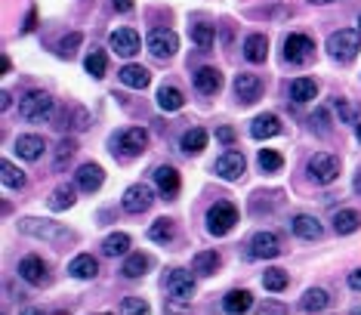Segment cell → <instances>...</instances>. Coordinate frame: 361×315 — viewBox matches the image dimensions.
I'll return each mask as SVG.
<instances>
[{
	"label": "cell",
	"mask_w": 361,
	"mask_h": 315,
	"mask_svg": "<svg viewBox=\"0 0 361 315\" xmlns=\"http://www.w3.org/2000/svg\"><path fill=\"white\" fill-rule=\"evenodd\" d=\"M358 226H361V214H358V210H340V214L334 217L336 235H352Z\"/></svg>",
	"instance_id": "obj_31"
},
{
	"label": "cell",
	"mask_w": 361,
	"mask_h": 315,
	"mask_svg": "<svg viewBox=\"0 0 361 315\" xmlns=\"http://www.w3.org/2000/svg\"><path fill=\"white\" fill-rule=\"evenodd\" d=\"M77 44H81V34H77V31H74V34H68L65 37V41H62L59 44V53H62V56H72V53H74V46Z\"/></svg>",
	"instance_id": "obj_44"
},
{
	"label": "cell",
	"mask_w": 361,
	"mask_h": 315,
	"mask_svg": "<svg viewBox=\"0 0 361 315\" xmlns=\"http://www.w3.org/2000/svg\"><path fill=\"white\" fill-rule=\"evenodd\" d=\"M336 112H340V117L346 124H355V108L349 105V102H343V99H336Z\"/></svg>",
	"instance_id": "obj_45"
},
{
	"label": "cell",
	"mask_w": 361,
	"mask_h": 315,
	"mask_svg": "<svg viewBox=\"0 0 361 315\" xmlns=\"http://www.w3.org/2000/svg\"><path fill=\"white\" fill-rule=\"evenodd\" d=\"M235 96H238L241 105H250L263 96V77L260 75H250V72H241L235 77Z\"/></svg>",
	"instance_id": "obj_10"
},
{
	"label": "cell",
	"mask_w": 361,
	"mask_h": 315,
	"mask_svg": "<svg viewBox=\"0 0 361 315\" xmlns=\"http://www.w3.org/2000/svg\"><path fill=\"white\" fill-rule=\"evenodd\" d=\"M130 250V235L127 232H112L105 241H102V254L105 257H121Z\"/></svg>",
	"instance_id": "obj_29"
},
{
	"label": "cell",
	"mask_w": 361,
	"mask_h": 315,
	"mask_svg": "<svg viewBox=\"0 0 361 315\" xmlns=\"http://www.w3.org/2000/svg\"><path fill=\"white\" fill-rule=\"evenodd\" d=\"M112 4H114L117 13H130L133 10V0H112Z\"/></svg>",
	"instance_id": "obj_47"
},
{
	"label": "cell",
	"mask_w": 361,
	"mask_h": 315,
	"mask_svg": "<svg viewBox=\"0 0 361 315\" xmlns=\"http://www.w3.org/2000/svg\"><path fill=\"white\" fill-rule=\"evenodd\" d=\"M315 96H318V84L312 81V77H296V81L290 84V99L300 102V105L303 102H312Z\"/></svg>",
	"instance_id": "obj_24"
},
{
	"label": "cell",
	"mask_w": 361,
	"mask_h": 315,
	"mask_svg": "<svg viewBox=\"0 0 361 315\" xmlns=\"http://www.w3.org/2000/svg\"><path fill=\"white\" fill-rule=\"evenodd\" d=\"M358 31H361V19H358Z\"/></svg>",
	"instance_id": "obj_54"
},
{
	"label": "cell",
	"mask_w": 361,
	"mask_h": 315,
	"mask_svg": "<svg viewBox=\"0 0 361 315\" xmlns=\"http://www.w3.org/2000/svg\"><path fill=\"white\" fill-rule=\"evenodd\" d=\"M176 235V226H173V219H155L152 223V229H148V238L152 241H170Z\"/></svg>",
	"instance_id": "obj_35"
},
{
	"label": "cell",
	"mask_w": 361,
	"mask_h": 315,
	"mask_svg": "<svg viewBox=\"0 0 361 315\" xmlns=\"http://www.w3.org/2000/svg\"><path fill=\"white\" fill-rule=\"evenodd\" d=\"M281 254V241L278 235L272 232H256L254 238H250V257L254 259H272Z\"/></svg>",
	"instance_id": "obj_12"
},
{
	"label": "cell",
	"mask_w": 361,
	"mask_h": 315,
	"mask_svg": "<svg viewBox=\"0 0 361 315\" xmlns=\"http://www.w3.org/2000/svg\"><path fill=\"white\" fill-rule=\"evenodd\" d=\"M278 133H281V121H278V115H272V112L256 115L254 124H250V136L254 139H272V136H278Z\"/></svg>",
	"instance_id": "obj_16"
},
{
	"label": "cell",
	"mask_w": 361,
	"mask_h": 315,
	"mask_svg": "<svg viewBox=\"0 0 361 315\" xmlns=\"http://www.w3.org/2000/svg\"><path fill=\"white\" fill-rule=\"evenodd\" d=\"M195 86H198V93H204V96H214V93H219V86H223V75L216 68L204 65L195 72Z\"/></svg>",
	"instance_id": "obj_18"
},
{
	"label": "cell",
	"mask_w": 361,
	"mask_h": 315,
	"mask_svg": "<svg viewBox=\"0 0 361 315\" xmlns=\"http://www.w3.org/2000/svg\"><path fill=\"white\" fill-rule=\"evenodd\" d=\"M312 124H315V127H318V133H324V136H327V133H331V117H327V112H324V108H318V112H315V117H312Z\"/></svg>",
	"instance_id": "obj_43"
},
{
	"label": "cell",
	"mask_w": 361,
	"mask_h": 315,
	"mask_svg": "<svg viewBox=\"0 0 361 315\" xmlns=\"http://www.w3.org/2000/svg\"><path fill=\"white\" fill-rule=\"evenodd\" d=\"M355 192L361 195V173H358V176H355Z\"/></svg>",
	"instance_id": "obj_51"
},
{
	"label": "cell",
	"mask_w": 361,
	"mask_h": 315,
	"mask_svg": "<svg viewBox=\"0 0 361 315\" xmlns=\"http://www.w3.org/2000/svg\"><path fill=\"white\" fill-rule=\"evenodd\" d=\"M117 77H121V84L133 86V90H145L148 81H152V75H148L143 65H124L121 72H117Z\"/></svg>",
	"instance_id": "obj_23"
},
{
	"label": "cell",
	"mask_w": 361,
	"mask_h": 315,
	"mask_svg": "<svg viewBox=\"0 0 361 315\" xmlns=\"http://www.w3.org/2000/svg\"><path fill=\"white\" fill-rule=\"evenodd\" d=\"M117 309L121 312H148V303L143 300V297H127V300H121Z\"/></svg>",
	"instance_id": "obj_42"
},
{
	"label": "cell",
	"mask_w": 361,
	"mask_h": 315,
	"mask_svg": "<svg viewBox=\"0 0 361 315\" xmlns=\"http://www.w3.org/2000/svg\"><path fill=\"white\" fill-rule=\"evenodd\" d=\"M145 44H148V50H152L155 59H170L179 50V37L170 28H152L145 37Z\"/></svg>",
	"instance_id": "obj_6"
},
{
	"label": "cell",
	"mask_w": 361,
	"mask_h": 315,
	"mask_svg": "<svg viewBox=\"0 0 361 315\" xmlns=\"http://www.w3.org/2000/svg\"><path fill=\"white\" fill-rule=\"evenodd\" d=\"M72 204H74V188L72 186H59L56 192H53V198H50L53 210H68Z\"/></svg>",
	"instance_id": "obj_37"
},
{
	"label": "cell",
	"mask_w": 361,
	"mask_h": 315,
	"mask_svg": "<svg viewBox=\"0 0 361 315\" xmlns=\"http://www.w3.org/2000/svg\"><path fill=\"white\" fill-rule=\"evenodd\" d=\"M216 139H219L223 146H235V130H232V127H219V130H216Z\"/></svg>",
	"instance_id": "obj_46"
},
{
	"label": "cell",
	"mask_w": 361,
	"mask_h": 315,
	"mask_svg": "<svg viewBox=\"0 0 361 315\" xmlns=\"http://www.w3.org/2000/svg\"><path fill=\"white\" fill-rule=\"evenodd\" d=\"M74 152H77V143H74V139H72V136H68V139H62L59 148H56V167H59V170L65 167V161H72Z\"/></svg>",
	"instance_id": "obj_41"
},
{
	"label": "cell",
	"mask_w": 361,
	"mask_h": 315,
	"mask_svg": "<svg viewBox=\"0 0 361 315\" xmlns=\"http://www.w3.org/2000/svg\"><path fill=\"white\" fill-rule=\"evenodd\" d=\"M152 201H155V192H152V186H145V183L130 186L127 192H124V198H121L127 214H145V210L152 207Z\"/></svg>",
	"instance_id": "obj_8"
},
{
	"label": "cell",
	"mask_w": 361,
	"mask_h": 315,
	"mask_svg": "<svg viewBox=\"0 0 361 315\" xmlns=\"http://www.w3.org/2000/svg\"><path fill=\"white\" fill-rule=\"evenodd\" d=\"M219 254L216 250H201V254H195V259H192V269L198 272V275H214L216 269H219Z\"/></svg>",
	"instance_id": "obj_28"
},
{
	"label": "cell",
	"mask_w": 361,
	"mask_h": 315,
	"mask_svg": "<svg viewBox=\"0 0 361 315\" xmlns=\"http://www.w3.org/2000/svg\"><path fill=\"white\" fill-rule=\"evenodd\" d=\"M19 232L31 235V238H44V241H53V244H62V241H74V232H68L62 223H53V219H22L19 223Z\"/></svg>",
	"instance_id": "obj_2"
},
{
	"label": "cell",
	"mask_w": 361,
	"mask_h": 315,
	"mask_svg": "<svg viewBox=\"0 0 361 315\" xmlns=\"http://www.w3.org/2000/svg\"><path fill=\"white\" fill-rule=\"evenodd\" d=\"M260 167L265 173H278L281 167H284V158L275 152V148H263V152H260Z\"/></svg>",
	"instance_id": "obj_39"
},
{
	"label": "cell",
	"mask_w": 361,
	"mask_h": 315,
	"mask_svg": "<svg viewBox=\"0 0 361 315\" xmlns=\"http://www.w3.org/2000/svg\"><path fill=\"white\" fill-rule=\"evenodd\" d=\"M223 306H225V312H247L254 306V297H250V290H229Z\"/></svg>",
	"instance_id": "obj_32"
},
{
	"label": "cell",
	"mask_w": 361,
	"mask_h": 315,
	"mask_svg": "<svg viewBox=\"0 0 361 315\" xmlns=\"http://www.w3.org/2000/svg\"><path fill=\"white\" fill-rule=\"evenodd\" d=\"M139 34L133 28H117V31H112V50L117 53V56H136L139 53Z\"/></svg>",
	"instance_id": "obj_14"
},
{
	"label": "cell",
	"mask_w": 361,
	"mask_h": 315,
	"mask_svg": "<svg viewBox=\"0 0 361 315\" xmlns=\"http://www.w3.org/2000/svg\"><path fill=\"white\" fill-rule=\"evenodd\" d=\"M0 179H4L6 188H25V173L15 167L13 161H4V164H0Z\"/></svg>",
	"instance_id": "obj_34"
},
{
	"label": "cell",
	"mask_w": 361,
	"mask_h": 315,
	"mask_svg": "<svg viewBox=\"0 0 361 315\" xmlns=\"http://www.w3.org/2000/svg\"><path fill=\"white\" fill-rule=\"evenodd\" d=\"M315 4H334V0H315Z\"/></svg>",
	"instance_id": "obj_53"
},
{
	"label": "cell",
	"mask_w": 361,
	"mask_h": 315,
	"mask_svg": "<svg viewBox=\"0 0 361 315\" xmlns=\"http://www.w3.org/2000/svg\"><path fill=\"white\" fill-rule=\"evenodd\" d=\"M167 294L173 297L176 303H188L195 297V281L192 275H188L185 269H173L167 275Z\"/></svg>",
	"instance_id": "obj_11"
},
{
	"label": "cell",
	"mask_w": 361,
	"mask_h": 315,
	"mask_svg": "<svg viewBox=\"0 0 361 315\" xmlns=\"http://www.w3.org/2000/svg\"><path fill=\"white\" fill-rule=\"evenodd\" d=\"M214 170L219 173V176L225 179V183H235V179H241L244 176V170H247V161H244V155L241 152H223L216 158V164H214Z\"/></svg>",
	"instance_id": "obj_7"
},
{
	"label": "cell",
	"mask_w": 361,
	"mask_h": 315,
	"mask_svg": "<svg viewBox=\"0 0 361 315\" xmlns=\"http://www.w3.org/2000/svg\"><path fill=\"white\" fill-rule=\"evenodd\" d=\"M148 266H152V259H148L145 254H130L127 259H124L121 272H124V278H143V275L148 272Z\"/></svg>",
	"instance_id": "obj_26"
},
{
	"label": "cell",
	"mask_w": 361,
	"mask_h": 315,
	"mask_svg": "<svg viewBox=\"0 0 361 315\" xmlns=\"http://www.w3.org/2000/svg\"><path fill=\"white\" fill-rule=\"evenodd\" d=\"M19 115L25 117V121H31V124H44V121H50V117L56 115V102H53L50 93L31 90V93H25V99L19 102Z\"/></svg>",
	"instance_id": "obj_1"
},
{
	"label": "cell",
	"mask_w": 361,
	"mask_h": 315,
	"mask_svg": "<svg viewBox=\"0 0 361 315\" xmlns=\"http://www.w3.org/2000/svg\"><path fill=\"white\" fill-rule=\"evenodd\" d=\"M114 146H121V152L133 158V155H143L145 152V146H148V133L143 127H130V130H124L121 136L114 139Z\"/></svg>",
	"instance_id": "obj_13"
},
{
	"label": "cell",
	"mask_w": 361,
	"mask_h": 315,
	"mask_svg": "<svg viewBox=\"0 0 361 315\" xmlns=\"http://www.w3.org/2000/svg\"><path fill=\"white\" fill-rule=\"evenodd\" d=\"M312 53H315V41H312V37H306V34H290L284 41V59L294 62V65L309 62Z\"/></svg>",
	"instance_id": "obj_9"
},
{
	"label": "cell",
	"mask_w": 361,
	"mask_h": 315,
	"mask_svg": "<svg viewBox=\"0 0 361 315\" xmlns=\"http://www.w3.org/2000/svg\"><path fill=\"white\" fill-rule=\"evenodd\" d=\"M361 50V31H352V28H340L327 37V53L336 59V62H352Z\"/></svg>",
	"instance_id": "obj_3"
},
{
	"label": "cell",
	"mask_w": 361,
	"mask_h": 315,
	"mask_svg": "<svg viewBox=\"0 0 361 315\" xmlns=\"http://www.w3.org/2000/svg\"><path fill=\"white\" fill-rule=\"evenodd\" d=\"M102 183H105V170L99 167V164H84L81 170H77V186L84 188V192H99Z\"/></svg>",
	"instance_id": "obj_17"
},
{
	"label": "cell",
	"mask_w": 361,
	"mask_h": 315,
	"mask_svg": "<svg viewBox=\"0 0 361 315\" xmlns=\"http://www.w3.org/2000/svg\"><path fill=\"white\" fill-rule=\"evenodd\" d=\"M238 223V210L229 201H216L214 207L207 210V232L210 235H229Z\"/></svg>",
	"instance_id": "obj_4"
},
{
	"label": "cell",
	"mask_w": 361,
	"mask_h": 315,
	"mask_svg": "<svg viewBox=\"0 0 361 315\" xmlns=\"http://www.w3.org/2000/svg\"><path fill=\"white\" fill-rule=\"evenodd\" d=\"M263 312H284V306H278V303H265V306H263Z\"/></svg>",
	"instance_id": "obj_49"
},
{
	"label": "cell",
	"mask_w": 361,
	"mask_h": 315,
	"mask_svg": "<svg viewBox=\"0 0 361 315\" xmlns=\"http://www.w3.org/2000/svg\"><path fill=\"white\" fill-rule=\"evenodd\" d=\"M309 176L315 179V183H321V186H331L334 179L340 176V161H336L334 155H327V152L312 155L309 158Z\"/></svg>",
	"instance_id": "obj_5"
},
{
	"label": "cell",
	"mask_w": 361,
	"mask_h": 315,
	"mask_svg": "<svg viewBox=\"0 0 361 315\" xmlns=\"http://www.w3.org/2000/svg\"><path fill=\"white\" fill-rule=\"evenodd\" d=\"M244 56L247 62H254V65H260L269 56V41H265V34H250L244 41Z\"/></svg>",
	"instance_id": "obj_22"
},
{
	"label": "cell",
	"mask_w": 361,
	"mask_h": 315,
	"mask_svg": "<svg viewBox=\"0 0 361 315\" xmlns=\"http://www.w3.org/2000/svg\"><path fill=\"white\" fill-rule=\"evenodd\" d=\"M158 105L164 108V112H179V108L185 105L183 93L176 90V86H161L158 90Z\"/></svg>",
	"instance_id": "obj_33"
},
{
	"label": "cell",
	"mask_w": 361,
	"mask_h": 315,
	"mask_svg": "<svg viewBox=\"0 0 361 315\" xmlns=\"http://www.w3.org/2000/svg\"><path fill=\"white\" fill-rule=\"evenodd\" d=\"M192 41L198 44V50H210L214 41H216L214 25H192Z\"/></svg>",
	"instance_id": "obj_36"
},
{
	"label": "cell",
	"mask_w": 361,
	"mask_h": 315,
	"mask_svg": "<svg viewBox=\"0 0 361 315\" xmlns=\"http://www.w3.org/2000/svg\"><path fill=\"white\" fill-rule=\"evenodd\" d=\"M19 275L28 281V285H34V288H44L46 281H50V275H46V266H44V259L41 257H25L19 263Z\"/></svg>",
	"instance_id": "obj_15"
},
{
	"label": "cell",
	"mask_w": 361,
	"mask_h": 315,
	"mask_svg": "<svg viewBox=\"0 0 361 315\" xmlns=\"http://www.w3.org/2000/svg\"><path fill=\"white\" fill-rule=\"evenodd\" d=\"M10 68H13V65H10V59L4 56V59H0V72H4V75H10Z\"/></svg>",
	"instance_id": "obj_50"
},
{
	"label": "cell",
	"mask_w": 361,
	"mask_h": 315,
	"mask_svg": "<svg viewBox=\"0 0 361 315\" xmlns=\"http://www.w3.org/2000/svg\"><path fill=\"white\" fill-rule=\"evenodd\" d=\"M355 136H358V143H361V124H358V127H355Z\"/></svg>",
	"instance_id": "obj_52"
},
{
	"label": "cell",
	"mask_w": 361,
	"mask_h": 315,
	"mask_svg": "<svg viewBox=\"0 0 361 315\" xmlns=\"http://www.w3.org/2000/svg\"><path fill=\"white\" fill-rule=\"evenodd\" d=\"M68 272H72L74 278H96V275H99V263H96V259H93L90 254H81V257L72 259Z\"/></svg>",
	"instance_id": "obj_25"
},
{
	"label": "cell",
	"mask_w": 361,
	"mask_h": 315,
	"mask_svg": "<svg viewBox=\"0 0 361 315\" xmlns=\"http://www.w3.org/2000/svg\"><path fill=\"white\" fill-rule=\"evenodd\" d=\"M44 139L34 136V133H28V136H19L15 139V152H19V158H25V161H37V158L44 155Z\"/></svg>",
	"instance_id": "obj_21"
},
{
	"label": "cell",
	"mask_w": 361,
	"mask_h": 315,
	"mask_svg": "<svg viewBox=\"0 0 361 315\" xmlns=\"http://www.w3.org/2000/svg\"><path fill=\"white\" fill-rule=\"evenodd\" d=\"M105 68H108L105 53H102V50H93L90 56H87V72H90L93 77H105Z\"/></svg>",
	"instance_id": "obj_40"
},
{
	"label": "cell",
	"mask_w": 361,
	"mask_h": 315,
	"mask_svg": "<svg viewBox=\"0 0 361 315\" xmlns=\"http://www.w3.org/2000/svg\"><path fill=\"white\" fill-rule=\"evenodd\" d=\"M290 226H294V232L300 235V238H306V241H315V238H321V232H324V229H321L318 219H315V217H309V214H296Z\"/></svg>",
	"instance_id": "obj_20"
},
{
	"label": "cell",
	"mask_w": 361,
	"mask_h": 315,
	"mask_svg": "<svg viewBox=\"0 0 361 315\" xmlns=\"http://www.w3.org/2000/svg\"><path fill=\"white\" fill-rule=\"evenodd\" d=\"M263 285H265V290H284L287 288V272L284 269H265V275H263Z\"/></svg>",
	"instance_id": "obj_38"
},
{
	"label": "cell",
	"mask_w": 361,
	"mask_h": 315,
	"mask_svg": "<svg viewBox=\"0 0 361 315\" xmlns=\"http://www.w3.org/2000/svg\"><path fill=\"white\" fill-rule=\"evenodd\" d=\"M327 303H331V297H327L324 288H309L300 300V306L306 312H321V309H327Z\"/></svg>",
	"instance_id": "obj_27"
},
{
	"label": "cell",
	"mask_w": 361,
	"mask_h": 315,
	"mask_svg": "<svg viewBox=\"0 0 361 315\" xmlns=\"http://www.w3.org/2000/svg\"><path fill=\"white\" fill-rule=\"evenodd\" d=\"M207 148V133H204L201 127H192L183 133V152L185 155H198Z\"/></svg>",
	"instance_id": "obj_30"
},
{
	"label": "cell",
	"mask_w": 361,
	"mask_h": 315,
	"mask_svg": "<svg viewBox=\"0 0 361 315\" xmlns=\"http://www.w3.org/2000/svg\"><path fill=\"white\" fill-rule=\"evenodd\" d=\"M155 183H158V188L164 192V198H176L179 195V173H176V167H158L155 170Z\"/></svg>",
	"instance_id": "obj_19"
},
{
	"label": "cell",
	"mask_w": 361,
	"mask_h": 315,
	"mask_svg": "<svg viewBox=\"0 0 361 315\" xmlns=\"http://www.w3.org/2000/svg\"><path fill=\"white\" fill-rule=\"evenodd\" d=\"M349 288H355V290H361V269H355V272H349Z\"/></svg>",
	"instance_id": "obj_48"
}]
</instances>
